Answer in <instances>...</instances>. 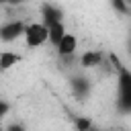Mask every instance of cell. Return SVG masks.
I'll return each instance as SVG.
<instances>
[{"label": "cell", "instance_id": "obj_1", "mask_svg": "<svg viewBox=\"0 0 131 131\" xmlns=\"http://www.w3.org/2000/svg\"><path fill=\"white\" fill-rule=\"evenodd\" d=\"M25 43L27 47H41L49 41V31H47V25L45 23H31V25H25Z\"/></svg>", "mask_w": 131, "mask_h": 131}, {"label": "cell", "instance_id": "obj_2", "mask_svg": "<svg viewBox=\"0 0 131 131\" xmlns=\"http://www.w3.org/2000/svg\"><path fill=\"white\" fill-rule=\"evenodd\" d=\"M55 49H57L59 57H72L76 53V49H78V37L72 35V33H66L61 37V41L55 45Z\"/></svg>", "mask_w": 131, "mask_h": 131}, {"label": "cell", "instance_id": "obj_3", "mask_svg": "<svg viewBox=\"0 0 131 131\" xmlns=\"http://www.w3.org/2000/svg\"><path fill=\"white\" fill-rule=\"evenodd\" d=\"M25 33V25L20 20H10L0 27V39L2 41H14Z\"/></svg>", "mask_w": 131, "mask_h": 131}, {"label": "cell", "instance_id": "obj_4", "mask_svg": "<svg viewBox=\"0 0 131 131\" xmlns=\"http://www.w3.org/2000/svg\"><path fill=\"white\" fill-rule=\"evenodd\" d=\"M47 31H49V43L55 47L59 41H61V37L68 33L66 31V25H63V20H57V23H51V25H47Z\"/></svg>", "mask_w": 131, "mask_h": 131}, {"label": "cell", "instance_id": "obj_5", "mask_svg": "<svg viewBox=\"0 0 131 131\" xmlns=\"http://www.w3.org/2000/svg\"><path fill=\"white\" fill-rule=\"evenodd\" d=\"M20 55L14 53V51H2L0 53V72H6L10 68H14L16 63H20Z\"/></svg>", "mask_w": 131, "mask_h": 131}, {"label": "cell", "instance_id": "obj_6", "mask_svg": "<svg viewBox=\"0 0 131 131\" xmlns=\"http://www.w3.org/2000/svg\"><path fill=\"white\" fill-rule=\"evenodd\" d=\"M61 16H63V12H61L59 8H55V6H51V4H45V6H43V23H45V25L57 23V20H61Z\"/></svg>", "mask_w": 131, "mask_h": 131}, {"label": "cell", "instance_id": "obj_7", "mask_svg": "<svg viewBox=\"0 0 131 131\" xmlns=\"http://www.w3.org/2000/svg\"><path fill=\"white\" fill-rule=\"evenodd\" d=\"M100 59H102V55H100L98 51H86V53L82 55V66H84V68H94V66L100 63Z\"/></svg>", "mask_w": 131, "mask_h": 131}, {"label": "cell", "instance_id": "obj_8", "mask_svg": "<svg viewBox=\"0 0 131 131\" xmlns=\"http://www.w3.org/2000/svg\"><path fill=\"white\" fill-rule=\"evenodd\" d=\"M76 125H78V129H80V131H88L90 121H88V119H78V121H76Z\"/></svg>", "mask_w": 131, "mask_h": 131}, {"label": "cell", "instance_id": "obj_9", "mask_svg": "<svg viewBox=\"0 0 131 131\" xmlns=\"http://www.w3.org/2000/svg\"><path fill=\"white\" fill-rule=\"evenodd\" d=\"M113 4H115L119 10H127V4H125V0H113Z\"/></svg>", "mask_w": 131, "mask_h": 131}, {"label": "cell", "instance_id": "obj_10", "mask_svg": "<svg viewBox=\"0 0 131 131\" xmlns=\"http://www.w3.org/2000/svg\"><path fill=\"white\" fill-rule=\"evenodd\" d=\"M6 113H8V104H6V102H2V100H0V119H2V117H4V115H6Z\"/></svg>", "mask_w": 131, "mask_h": 131}, {"label": "cell", "instance_id": "obj_11", "mask_svg": "<svg viewBox=\"0 0 131 131\" xmlns=\"http://www.w3.org/2000/svg\"><path fill=\"white\" fill-rule=\"evenodd\" d=\"M6 131H25V129H23L20 125H10V127H8Z\"/></svg>", "mask_w": 131, "mask_h": 131}, {"label": "cell", "instance_id": "obj_12", "mask_svg": "<svg viewBox=\"0 0 131 131\" xmlns=\"http://www.w3.org/2000/svg\"><path fill=\"white\" fill-rule=\"evenodd\" d=\"M125 2H127V6H131V0H125Z\"/></svg>", "mask_w": 131, "mask_h": 131}, {"label": "cell", "instance_id": "obj_13", "mask_svg": "<svg viewBox=\"0 0 131 131\" xmlns=\"http://www.w3.org/2000/svg\"><path fill=\"white\" fill-rule=\"evenodd\" d=\"M0 131H6V129H4V127H2V125H0Z\"/></svg>", "mask_w": 131, "mask_h": 131}, {"label": "cell", "instance_id": "obj_14", "mask_svg": "<svg viewBox=\"0 0 131 131\" xmlns=\"http://www.w3.org/2000/svg\"><path fill=\"white\" fill-rule=\"evenodd\" d=\"M2 2H4V0H0V4H2Z\"/></svg>", "mask_w": 131, "mask_h": 131}]
</instances>
